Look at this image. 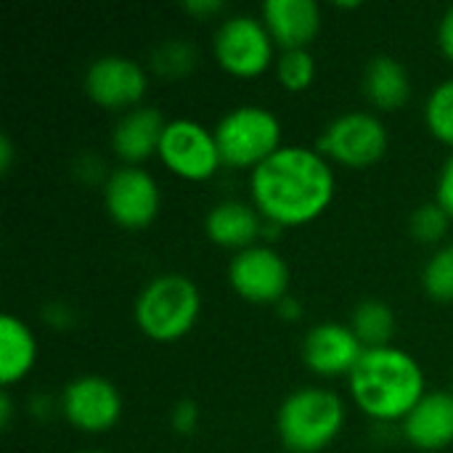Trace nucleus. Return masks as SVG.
<instances>
[{"instance_id":"obj_14","label":"nucleus","mask_w":453,"mask_h":453,"mask_svg":"<svg viewBox=\"0 0 453 453\" xmlns=\"http://www.w3.org/2000/svg\"><path fill=\"white\" fill-rule=\"evenodd\" d=\"M401 433L417 451H443L453 443V390L427 393L401 422Z\"/></svg>"},{"instance_id":"obj_20","label":"nucleus","mask_w":453,"mask_h":453,"mask_svg":"<svg viewBox=\"0 0 453 453\" xmlns=\"http://www.w3.org/2000/svg\"><path fill=\"white\" fill-rule=\"evenodd\" d=\"M348 326L353 329V334L361 340L366 350L388 348L390 340L395 337V313L382 300H364L353 308Z\"/></svg>"},{"instance_id":"obj_4","label":"nucleus","mask_w":453,"mask_h":453,"mask_svg":"<svg viewBox=\"0 0 453 453\" xmlns=\"http://www.w3.org/2000/svg\"><path fill=\"white\" fill-rule=\"evenodd\" d=\"M135 324L143 337L154 342H178L199 321V287L183 273L154 276L135 297Z\"/></svg>"},{"instance_id":"obj_6","label":"nucleus","mask_w":453,"mask_h":453,"mask_svg":"<svg viewBox=\"0 0 453 453\" xmlns=\"http://www.w3.org/2000/svg\"><path fill=\"white\" fill-rule=\"evenodd\" d=\"M388 127L374 111H345L324 127L316 149L334 165L366 170L388 154Z\"/></svg>"},{"instance_id":"obj_23","label":"nucleus","mask_w":453,"mask_h":453,"mask_svg":"<svg viewBox=\"0 0 453 453\" xmlns=\"http://www.w3.org/2000/svg\"><path fill=\"white\" fill-rule=\"evenodd\" d=\"M427 130L446 146L453 149V77L433 88L425 104Z\"/></svg>"},{"instance_id":"obj_15","label":"nucleus","mask_w":453,"mask_h":453,"mask_svg":"<svg viewBox=\"0 0 453 453\" xmlns=\"http://www.w3.org/2000/svg\"><path fill=\"white\" fill-rule=\"evenodd\" d=\"M260 19L281 50L308 48L321 32V8L316 0H265Z\"/></svg>"},{"instance_id":"obj_19","label":"nucleus","mask_w":453,"mask_h":453,"mask_svg":"<svg viewBox=\"0 0 453 453\" xmlns=\"http://www.w3.org/2000/svg\"><path fill=\"white\" fill-rule=\"evenodd\" d=\"M37 361V340L32 329L16 319L13 313H5L0 319V382L3 390L21 382Z\"/></svg>"},{"instance_id":"obj_31","label":"nucleus","mask_w":453,"mask_h":453,"mask_svg":"<svg viewBox=\"0 0 453 453\" xmlns=\"http://www.w3.org/2000/svg\"><path fill=\"white\" fill-rule=\"evenodd\" d=\"M11 167H13V143H11L8 135H3L0 138V173L8 175Z\"/></svg>"},{"instance_id":"obj_5","label":"nucleus","mask_w":453,"mask_h":453,"mask_svg":"<svg viewBox=\"0 0 453 453\" xmlns=\"http://www.w3.org/2000/svg\"><path fill=\"white\" fill-rule=\"evenodd\" d=\"M223 165L236 170H255L271 159L281 143V119L257 104H244L220 117L212 127Z\"/></svg>"},{"instance_id":"obj_11","label":"nucleus","mask_w":453,"mask_h":453,"mask_svg":"<svg viewBox=\"0 0 453 453\" xmlns=\"http://www.w3.org/2000/svg\"><path fill=\"white\" fill-rule=\"evenodd\" d=\"M58 406L64 419L85 435L109 433L122 417V395L114 382L101 374L74 377L64 388Z\"/></svg>"},{"instance_id":"obj_7","label":"nucleus","mask_w":453,"mask_h":453,"mask_svg":"<svg viewBox=\"0 0 453 453\" xmlns=\"http://www.w3.org/2000/svg\"><path fill=\"white\" fill-rule=\"evenodd\" d=\"M212 53L223 72L250 80L271 69L276 42L260 16L234 13L220 21L212 37Z\"/></svg>"},{"instance_id":"obj_18","label":"nucleus","mask_w":453,"mask_h":453,"mask_svg":"<svg viewBox=\"0 0 453 453\" xmlns=\"http://www.w3.org/2000/svg\"><path fill=\"white\" fill-rule=\"evenodd\" d=\"M364 96L380 111H395L411 98V77L401 58L380 53L366 64Z\"/></svg>"},{"instance_id":"obj_28","label":"nucleus","mask_w":453,"mask_h":453,"mask_svg":"<svg viewBox=\"0 0 453 453\" xmlns=\"http://www.w3.org/2000/svg\"><path fill=\"white\" fill-rule=\"evenodd\" d=\"M183 11L196 16V19H210V16H218L226 11V3L223 0H186L183 3Z\"/></svg>"},{"instance_id":"obj_22","label":"nucleus","mask_w":453,"mask_h":453,"mask_svg":"<svg viewBox=\"0 0 453 453\" xmlns=\"http://www.w3.org/2000/svg\"><path fill=\"white\" fill-rule=\"evenodd\" d=\"M276 77L284 90L303 93L316 80V58L308 48L300 50H281L276 58Z\"/></svg>"},{"instance_id":"obj_27","label":"nucleus","mask_w":453,"mask_h":453,"mask_svg":"<svg viewBox=\"0 0 453 453\" xmlns=\"http://www.w3.org/2000/svg\"><path fill=\"white\" fill-rule=\"evenodd\" d=\"M435 202L446 210V215L453 220V151L441 165L438 183H435Z\"/></svg>"},{"instance_id":"obj_32","label":"nucleus","mask_w":453,"mask_h":453,"mask_svg":"<svg viewBox=\"0 0 453 453\" xmlns=\"http://www.w3.org/2000/svg\"><path fill=\"white\" fill-rule=\"evenodd\" d=\"M11 414H13V403H11L8 390H3V395H0V427L3 430L11 427Z\"/></svg>"},{"instance_id":"obj_3","label":"nucleus","mask_w":453,"mask_h":453,"mask_svg":"<svg viewBox=\"0 0 453 453\" xmlns=\"http://www.w3.org/2000/svg\"><path fill=\"white\" fill-rule=\"evenodd\" d=\"M345 427V401L329 388H300L276 411V433L289 453L329 449Z\"/></svg>"},{"instance_id":"obj_2","label":"nucleus","mask_w":453,"mask_h":453,"mask_svg":"<svg viewBox=\"0 0 453 453\" xmlns=\"http://www.w3.org/2000/svg\"><path fill=\"white\" fill-rule=\"evenodd\" d=\"M353 403L374 422H403L406 414L427 395V380L419 361L395 348L364 350L361 361L348 377Z\"/></svg>"},{"instance_id":"obj_21","label":"nucleus","mask_w":453,"mask_h":453,"mask_svg":"<svg viewBox=\"0 0 453 453\" xmlns=\"http://www.w3.org/2000/svg\"><path fill=\"white\" fill-rule=\"evenodd\" d=\"M422 287L435 303H453V242L430 255L422 268Z\"/></svg>"},{"instance_id":"obj_30","label":"nucleus","mask_w":453,"mask_h":453,"mask_svg":"<svg viewBox=\"0 0 453 453\" xmlns=\"http://www.w3.org/2000/svg\"><path fill=\"white\" fill-rule=\"evenodd\" d=\"M276 311H279V316L284 319V321H295V319H300V313H303V305L295 300V297H284L279 305H276Z\"/></svg>"},{"instance_id":"obj_24","label":"nucleus","mask_w":453,"mask_h":453,"mask_svg":"<svg viewBox=\"0 0 453 453\" xmlns=\"http://www.w3.org/2000/svg\"><path fill=\"white\" fill-rule=\"evenodd\" d=\"M196 66V50L186 40H165L151 53V69L162 77H183Z\"/></svg>"},{"instance_id":"obj_33","label":"nucleus","mask_w":453,"mask_h":453,"mask_svg":"<svg viewBox=\"0 0 453 453\" xmlns=\"http://www.w3.org/2000/svg\"><path fill=\"white\" fill-rule=\"evenodd\" d=\"M334 5H337V8H361V3H342V0H337Z\"/></svg>"},{"instance_id":"obj_25","label":"nucleus","mask_w":453,"mask_h":453,"mask_svg":"<svg viewBox=\"0 0 453 453\" xmlns=\"http://www.w3.org/2000/svg\"><path fill=\"white\" fill-rule=\"evenodd\" d=\"M449 226H451V218L446 215V210L438 202L419 204L411 212V220H409L411 236L419 244H441L446 239V234H449Z\"/></svg>"},{"instance_id":"obj_34","label":"nucleus","mask_w":453,"mask_h":453,"mask_svg":"<svg viewBox=\"0 0 453 453\" xmlns=\"http://www.w3.org/2000/svg\"><path fill=\"white\" fill-rule=\"evenodd\" d=\"M80 453H106V451H80Z\"/></svg>"},{"instance_id":"obj_26","label":"nucleus","mask_w":453,"mask_h":453,"mask_svg":"<svg viewBox=\"0 0 453 453\" xmlns=\"http://www.w3.org/2000/svg\"><path fill=\"white\" fill-rule=\"evenodd\" d=\"M170 422H173V430L178 435H191L196 430V425H199V409H196V403L188 401V398L186 401H178L173 406Z\"/></svg>"},{"instance_id":"obj_10","label":"nucleus","mask_w":453,"mask_h":453,"mask_svg":"<svg viewBox=\"0 0 453 453\" xmlns=\"http://www.w3.org/2000/svg\"><path fill=\"white\" fill-rule=\"evenodd\" d=\"M228 284L247 303L279 305L289 292V265L273 247L255 244L231 257Z\"/></svg>"},{"instance_id":"obj_17","label":"nucleus","mask_w":453,"mask_h":453,"mask_svg":"<svg viewBox=\"0 0 453 453\" xmlns=\"http://www.w3.org/2000/svg\"><path fill=\"white\" fill-rule=\"evenodd\" d=\"M263 231H265V218L257 212L255 204L242 199H223L212 204L204 218L207 239L223 250H234V255L247 247H255Z\"/></svg>"},{"instance_id":"obj_16","label":"nucleus","mask_w":453,"mask_h":453,"mask_svg":"<svg viewBox=\"0 0 453 453\" xmlns=\"http://www.w3.org/2000/svg\"><path fill=\"white\" fill-rule=\"evenodd\" d=\"M167 127V119L154 106H135L125 111L114 130H111V149L122 159V165L141 167L146 159L159 154L162 133Z\"/></svg>"},{"instance_id":"obj_13","label":"nucleus","mask_w":453,"mask_h":453,"mask_svg":"<svg viewBox=\"0 0 453 453\" xmlns=\"http://www.w3.org/2000/svg\"><path fill=\"white\" fill-rule=\"evenodd\" d=\"M364 350L366 348L353 334V329L334 321L311 326L303 340V361L319 377H340V374L350 377Z\"/></svg>"},{"instance_id":"obj_12","label":"nucleus","mask_w":453,"mask_h":453,"mask_svg":"<svg viewBox=\"0 0 453 453\" xmlns=\"http://www.w3.org/2000/svg\"><path fill=\"white\" fill-rule=\"evenodd\" d=\"M149 90V74L143 64L127 56H98L85 69V93L93 104L111 111L135 109Z\"/></svg>"},{"instance_id":"obj_1","label":"nucleus","mask_w":453,"mask_h":453,"mask_svg":"<svg viewBox=\"0 0 453 453\" xmlns=\"http://www.w3.org/2000/svg\"><path fill=\"white\" fill-rule=\"evenodd\" d=\"M337 178L332 162L311 146H281L250 173V194L257 212L279 226H308L326 212Z\"/></svg>"},{"instance_id":"obj_8","label":"nucleus","mask_w":453,"mask_h":453,"mask_svg":"<svg viewBox=\"0 0 453 453\" xmlns=\"http://www.w3.org/2000/svg\"><path fill=\"white\" fill-rule=\"evenodd\" d=\"M157 157L173 175L191 183L210 180L223 165L215 133L188 117L167 119Z\"/></svg>"},{"instance_id":"obj_9","label":"nucleus","mask_w":453,"mask_h":453,"mask_svg":"<svg viewBox=\"0 0 453 453\" xmlns=\"http://www.w3.org/2000/svg\"><path fill=\"white\" fill-rule=\"evenodd\" d=\"M104 207L106 215L125 231L149 228L162 210L159 183L149 170L122 165L111 170L104 183Z\"/></svg>"},{"instance_id":"obj_29","label":"nucleus","mask_w":453,"mask_h":453,"mask_svg":"<svg viewBox=\"0 0 453 453\" xmlns=\"http://www.w3.org/2000/svg\"><path fill=\"white\" fill-rule=\"evenodd\" d=\"M438 48L453 64V5L443 13V19L438 24Z\"/></svg>"}]
</instances>
